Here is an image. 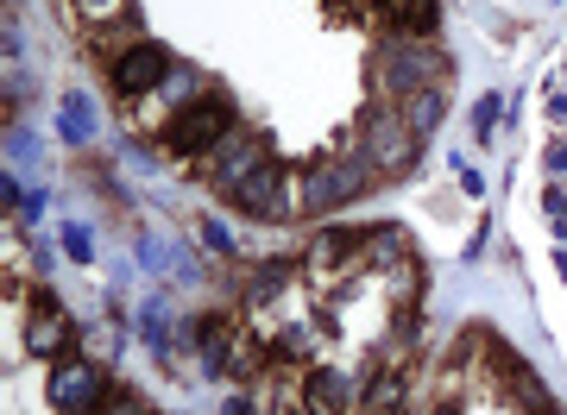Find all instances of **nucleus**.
Returning a JSON list of instances; mask_svg holds the SVG:
<instances>
[{
    "label": "nucleus",
    "mask_w": 567,
    "mask_h": 415,
    "mask_svg": "<svg viewBox=\"0 0 567 415\" xmlns=\"http://www.w3.org/2000/svg\"><path fill=\"white\" fill-rule=\"evenodd\" d=\"M543 208H548V215H567V189H561V183H548V196H543Z\"/></svg>",
    "instance_id": "nucleus-18"
},
{
    "label": "nucleus",
    "mask_w": 567,
    "mask_h": 415,
    "mask_svg": "<svg viewBox=\"0 0 567 415\" xmlns=\"http://www.w3.org/2000/svg\"><path fill=\"white\" fill-rule=\"evenodd\" d=\"M58 126H63V138H76V145H82V138L95 133V114H89V101L70 95V101H63V114H58Z\"/></svg>",
    "instance_id": "nucleus-12"
},
{
    "label": "nucleus",
    "mask_w": 567,
    "mask_h": 415,
    "mask_svg": "<svg viewBox=\"0 0 567 415\" xmlns=\"http://www.w3.org/2000/svg\"><path fill=\"white\" fill-rule=\"evenodd\" d=\"M365 183H372V164H365V152L360 158H322L316 170L303 177V208H347L353 196H365Z\"/></svg>",
    "instance_id": "nucleus-4"
},
{
    "label": "nucleus",
    "mask_w": 567,
    "mask_h": 415,
    "mask_svg": "<svg viewBox=\"0 0 567 415\" xmlns=\"http://www.w3.org/2000/svg\"><path fill=\"white\" fill-rule=\"evenodd\" d=\"M171 51L164 44H126L121 58H114V89L121 95H152V89H164L171 82Z\"/></svg>",
    "instance_id": "nucleus-6"
},
{
    "label": "nucleus",
    "mask_w": 567,
    "mask_h": 415,
    "mask_svg": "<svg viewBox=\"0 0 567 415\" xmlns=\"http://www.w3.org/2000/svg\"><path fill=\"white\" fill-rule=\"evenodd\" d=\"M0 201H7V208H25V196H20V183L13 177H0Z\"/></svg>",
    "instance_id": "nucleus-19"
},
{
    "label": "nucleus",
    "mask_w": 567,
    "mask_h": 415,
    "mask_svg": "<svg viewBox=\"0 0 567 415\" xmlns=\"http://www.w3.org/2000/svg\"><path fill=\"white\" fill-rule=\"evenodd\" d=\"M360 246H365V234H322L316 246H309V271H316V277H334L347 258L360 252Z\"/></svg>",
    "instance_id": "nucleus-9"
},
{
    "label": "nucleus",
    "mask_w": 567,
    "mask_h": 415,
    "mask_svg": "<svg viewBox=\"0 0 567 415\" xmlns=\"http://www.w3.org/2000/svg\"><path fill=\"white\" fill-rule=\"evenodd\" d=\"M44 391H51V409L58 415H89L102 403L107 384H102V365H95V359H58Z\"/></svg>",
    "instance_id": "nucleus-5"
},
{
    "label": "nucleus",
    "mask_w": 567,
    "mask_h": 415,
    "mask_svg": "<svg viewBox=\"0 0 567 415\" xmlns=\"http://www.w3.org/2000/svg\"><path fill=\"white\" fill-rule=\"evenodd\" d=\"M25 346H32V353H63V346H70V321H63L58 297H39V309L25 321Z\"/></svg>",
    "instance_id": "nucleus-8"
},
{
    "label": "nucleus",
    "mask_w": 567,
    "mask_h": 415,
    "mask_svg": "<svg viewBox=\"0 0 567 415\" xmlns=\"http://www.w3.org/2000/svg\"><path fill=\"white\" fill-rule=\"evenodd\" d=\"M227 133H234V101L227 95L183 101L177 114H171V126H164V152H177V158H203V152H215Z\"/></svg>",
    "instance_id": "nucleus-1"
},
{
    "label": "nucleus",
    "mask_w": 567,
    "mask_h": 415,
    "mask_svg": "<svg viewBox=\"0 0 567 415\" xmlns=\"http://www.w3.org/2000/svg\"><path fill=\"white\" fill-rule=\"evenodd\" d=\"M548 170H567V145H561V138L548 145Z\"/></svg>",
    "instance_id": "nucleus-20"
},
{
    "label": "nucleus",
    "mask_w": 567,
    "mask_h": 415,
    "mask_svg": "<svg viewBox=\"0 0 567 415\" xmlns=\"http://www.w3.org/2000/svg\"><path fill=\"white\" fill-rule=\"evenodd\" d=\"M391 7V25L410 32V39H429L435 32V0H385Z\"/></svg>",
    "instance_id": "nucleus-11"
},
{
    "label": "nucleus",
    "mask_w": 567,
    "mask_h": 415,
    "mask_svg": "<svg viewBox=\"0 0 567 415\" xmlns=\"http://www.w3.org/2000/svg\"><path fill=\"white\" fill-rule=\"evenodd\" d=\"M379 82L398 89V95H416V89L454 82V63H447L442 51H429V44H391L385 58H379Z\"/></svg>",
    "instance_id": "nucleus-2"
},
{
    "label": "nucleus",
    "mask_w": 567,
    "mask_h": 415,
    "mask_svg": "<svg viewBox=\"0 0 567 415\" xmlns=\"http://www.w3.org/2000/svg\"><path fill=\"white\" fill-rule=\"evenodd\" d=\"M234 201H240V208H252L259 220H284V215H290V189H284V170H278L271 158H259L240 183H234Z\"/></svg>",
    "instance_id": "nucleus-7"
},
{
    "label": "nucleus",
    "mask_w": 567,
    "mask_h": 415,
    "mask_svg": "<svg viewBox=\"0 0 567 415\" xmlns=\"http://www.w3.org/2000/svg\"><path fill=\"white\" fill-rule=\"evenodd\" d=\"M76 13H82V20H95V25H102V20H121V13H126V0H76Z\"/></svg>",
    "instance_id": "nucleus-13"
},
{
    "label": "nucleus",
    "mask_w": 567,
    "mask_h": 415,
    "mask_svg": "<svg viewBox=\"0 0 567 415\" xmlns=\"http://www.w3.org/2000/svg\"><path fill=\"white\" fill-rule=\"evenodd\" d=\"M548 120H561L567 126V95H548Z\"/></svg>",
    "instance_id": "nucleus-21"
},
{
    "label": "nucleus",
    "mask_w": 567,
    "mask_h": 415,
    "mask_svg": "<svg viewBox=\"0 0 567 415\" xmlns=\"http://www.w3.org/2000/svg\"><path fill=\"white\" fill-rule=\"evenodd\" d=\"M398 114H404V126H410L416 138H429L435 126H442L447 101H442V89H416V95H404V107H398Z\"/></svg>",
    "instance_id": "nucleus-10"
},
{
    "label": "nucleus",
    "mask_w": 567,
    "mask_h": 415,
    "mask_svg": "<svg viewBox=\"0 0 567 415\" xmlns=\"http://www.w3.org/2000/svg\"><path fill=\"white\" fill-rule=\"evenodd\" d=\"M203 239H208V246H215L221 258H234V239H227L221 227H215V220H203Z\"/></svg>",
    "instance_id": "nucleus-16"
},
{
    "label": "nucleus",
    "mask_w": 567,
    "mask_h": 415,
    "mask_svg": "<svg viewBox=\"0 0 567 415\" xmlns=\"http://www.w3.org/2000/svg\"><path fill=\"white\" fill-rule=\"evenodd\" d=\"M102 415H145V409H140V396H126V391H121V396H107V409H102Z\"/></svg>",
    "instance_id": "nucleus-17"
},
{
    "label": "nucleus",
    "mask_w": 567,
    "mask_h": 415,
    "mask_svg": "<svg viewBox=\"0 0 567 415\" xmlns=\"http://www.w3.org/2000/svg\"><path fill=\"white\" fill-rule=\"evenodd\" d=\"M435 415H466L461 403H435Z\"/></svg>",
    "instance_id": "nucleus-22"
},
{
    "label": "nucleus",
    "mask_w": 567,
    "mask_h": 415,
    "mask_svg": "<svg viewBox=\"0 0 567 415\" xmlns=\"http://www.w3.org/2000/svg\"><path fill=\"white\" fill-rule=\"evenodd\" d=\"M416 145H423V138L404 126L398 107H372V114H365V164H372V170L404 177L410 164H416Z\"/></svg>",
    "instance_id": "nucleus-3"
},
{
    "label": "nucleus",
    "mask_w": 567,
    "mask_h": 415,
    "mask_svg": "<svg viewBox=\"0 0 567 415\" xmlns=\"http://www.w3.org/2000/svg\"><path fill=\"white\" fill-rule=\"evenodd\" d=\"M63 252H70V258H89V234H82V227H63Z\"/></svg>",
    "instance_id": "nucleus-15"
},
{
    "label": "nucleus",
    "mask_w": 567,
    "mask_h": 415,
    "mask_svg": "<svg viewBox=\"0 0 567 415\" xmlns=\"http://www.w3.org/2000/svg\"><path fill=\"white\" fill-rule=\"evenodd\" d=\"M498 107H505L498 95H486L480 107H473V133H480V138H492V126H498Z\"/></svg>",
    "instance_id": "nucleus-14"
}]
</instances>
